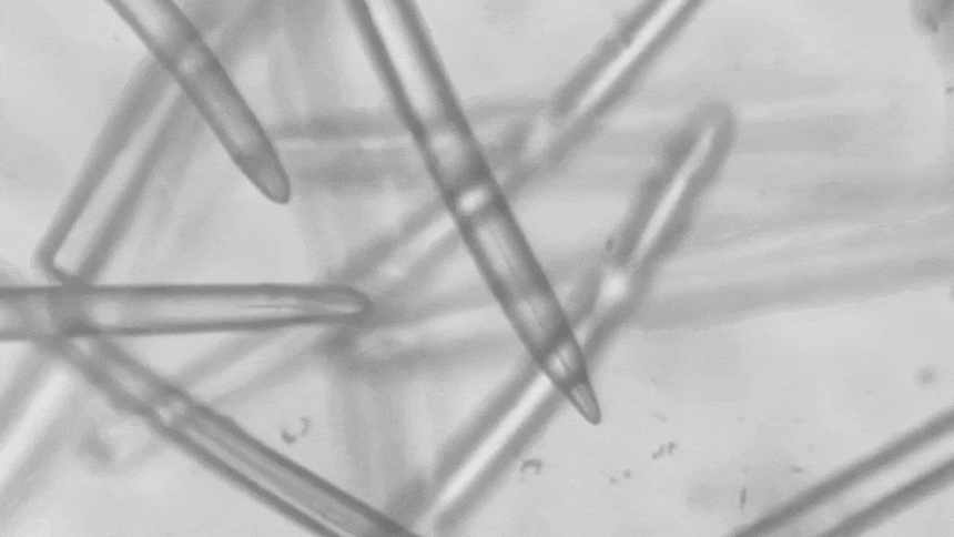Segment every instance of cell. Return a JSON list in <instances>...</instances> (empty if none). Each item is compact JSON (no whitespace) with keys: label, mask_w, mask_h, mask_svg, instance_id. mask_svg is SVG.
Listing matches in <instances>:
<instances>
[{"label":"cell","mask_w":954,"mask_h":537,"mask_svg":"<svg viewBox=\"0 0 954 537\" xmlns=\"http://www.w3.org/2000/svg\"><path fill=\"white\" fill-rule=\"evenodd\" d=\"M176 45L180 75L235 163L264 196L276 204L287 203L292 186L277 150L187 23L179 26Z\"/></svg>","instance_id":"cell-1"}]
</instances>
